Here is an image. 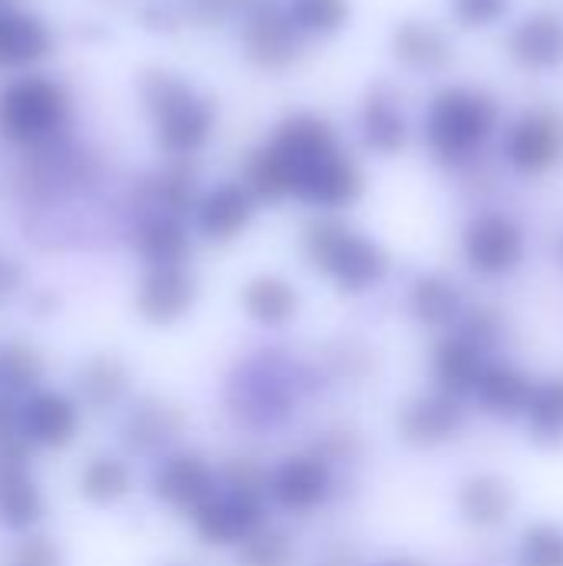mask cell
<instances>
[{"label": "cell", "mask_w": 563, "mask_h": 566, "mask_svg": "<svg viewBox=\"0 0 563 566\" xmlns=\"http://www.w3.org/2000/svg\"><path fill=\"white\" fill-rule=\"evenodd\" d=\"M76 391H80L83 405L106 411V408L119 405L123 395L129 391V371L113 355H93L76 371Z\"/></svg>", "instance_id": "23"}, {"label": "cell", "mask_w": 563, "mask_h": 566, "mask_svg": "<svg viewBox=\"0 0 563 566\" xmlns=\"http://www.w3.org/2000/svg\"><path fill=\"white\" fill-rule=\"evenodd\" d=\"M365 139L378 153H395L405 146V119L392 99H372L365 106Z\"/></svg>", "instance_id": "31"}, {"label": "cell", "mask_w": 563, "mask_h": 566, "mask_svg": "<svg viewBox=\"0 0 563 566\" xmlns=\"http://www.w3.org/2000/svg\"><path fill=\"white\" fill-rule=\"evenodd\" d=\"M236 560H239V566H295L299 564V547L285 531L265 524L236 547Z\"/></svg>", "instance_id": "29"}, {"label": "cell", "mask_w": 563, "mask_h": 566, "mask_svg": "<svg viewBox=\"0 0 563 566\" xmlns=\"http://www.w3.org/2000/svg\"><path fill=\"white\" fill-rule=\"evenodd\" d=\"M17 434V408L10 405L7 395H0V441Z\"/></svg>", "instance_id": "38"}, {"label": "cell", "mask_w": 563, "mask_h": 566, "mask_svg": "<svg viewBox=\"0 0 563 566\" xmlns=\"http://www.w3.org/2000/svg\"><path fill=\"white\" fill-rule=\"evenodd\" d=\"M528 431L538 444H561L563 441V378H551L534 385L531 401L524 408Z\"/></svg>", "instance_id": "28"}, {"label": "cell", "mask_w": 563, "mask_h": 566, "mask_svg": "<svg viewBox=\"0 0 563 566\" xmlns=\"http://www.w3.org/2000/svg\"><path fill=\"white\" fill-rule=\"evenodd\" d=\"M192 531L209 547H239L259 527L269 524V497L256 488L219 484L192 514Z\"/></svg>", "instance_id": "5"}, {"label": "cell", "mask_w": 563, "mask_h": 566, "mask_svg": "<svg viewBox=\"0 0 563 566\" xmlns=\"http://www.w3.org/2000/svg\"><path fill=\"white\" fill-rule=\"evenodd\" d=\"M149 488L163 507L189 517L219 488V471L199 451H173L156 461Z\"/></svg>", "instance_id": "9"}, {"label": "cell", "mask_w": 563, "mask_h": 566, "mask_svg": "<svg viewBox=\"0 0 563 566\" xmlns=\"http://www.w3.org/2000/svg\"><path fill=\"white\" fill-rule=\"evenodd\" d=\"M461 252L478 275L501 279L524 262V232L504 212H481L465 226Z\"/></svg>", "instance_id": "8"}, {"label": "cell", "mask_w": 563, "mask_h": 566, "mask_svg": "<svg viewBox=\"0 0 563 566\" xmlns=\"http://www.w3.org/2000/svg\"><path fill=\"white\" fill-rule=\"evenodd\" d=\"M173 566H183V564H173Z\"/></svg>", "instance_id": "41"}, {"label": "cell", "mask_w": 563, "mask_h": 566, "mask_svg": "<svg viewBox=\"0 0 563 566\" xmlns=\"http://www.w3.org/2000/svg\"><path fill=\"white\" fill-rule=\"evenodd\" d=\"M7 566H63V551L50 537L33 531V534H23L13 544Z\"/></svg>", "instance_id": "35"}, {"label": "cell", "mask_w": 563, "mask_h": 566, "mask_svg": "<svg viewBox=\"0 0 563 566\" xmlns=\"http://www.w3.org/2000/svg\"><path fill=\"white\" fill-rule=\"evenodd\" d=\"M136 252L149 262V269H156V265H186V259L192 252V242H189V232L176 219L156 216V219L139 226Z\"/></svg>", "instance_id": "26"}, {"label": "cell", "mask_w": 563, "mask_h": 566, "mask_svg": "<svg viewBox=\"0 0 563 566\" xmlns=\"http://www.w3.org/2000/svg\"><path fill=\"white\" fill-rule=\"evenodd\" d=\"M511 53L524 66L544 70L563 63V20L554 13H534L528 17L514 36H511Z\"/></svg>", "instance_id": "22"}, {"label": "cell", "mask_w": 563, "mask_h": 566, "mask_svg": "<svg viewBox=\"0 0 563 566\" xmlns=\"http://www.w3.org/2000/svg\"><path fill=\"white\" fill-rule=\"evenodd\" d=\"M395 46H398V56L415 63V66H435L448 56L445 36L425 23H405L395 36Z\"/></svg>", "instance_id": "32"}, {"label": "cell", "mask_w": 563, "mask_h": 566, "mask_svg": "<svg viewBox=\"0 0 563 566\" xmlns=\"http://www.w3.org/2000/svg\"><path fill=\"white\" fill-rule=\"evenodd\" d=\"M252 212H256V196L239 182H226L206 192V199L196 206V226L212 242H232L249 229Z\"/></svg>", "instance_id": "15"}, {"label": "cell", "mask_w": 563, "mask_h": 566, "mask_svg": "<svg viewBox=\"0 0 563 566\" xmlns=\"http://www.w3.org/2000/svg\"><path fill=\"white\" fill-rule=\"evenodd\" d=\"M458 514L478 531H494L514 514V488L501 474H471L458 488Z\"/></svg>", "instance_id": "18"}, {"label": "cell", "mask_w": 563, "mask_h": 566, "mask_svg": "<svg viewBox=\"0 0 563 566\" xmlns=\"http://www.w3.org/2000/svg\"><path fill=\"white\" fill-rule=\"evenodd\" d=\"M76 491L93 507L119 504L133 491V471H129V464L123 458L100 454V458H93V461L83 464V471L76 478Z\"/></svg>", "instance_id": "25"}, {"label": "cell", "mask_w": 563, "mask_h": 566, "mask_svg": "<svg viewBox=\"0 0 563 566\" xmlns=\"http://www.w3.org/2000/svg\"><path fill=\"white\" fill-rule=\"evenodd\" d=\"M408 312L425 328H451V325H458V318L465 312V295L448 275L428 272L411 285Z\"/></svg>", "instance_id": "21"}, {"label": "cell", "mask_w": 563, "mask_h": 566, "mask_svg": "<svg viewBox=\"0 0 563 566\" xmlns=\"http://www.w3.org/2000/svg\"><path fill=\"white\" fill-rule=\"evenodd\" d=\"M46 375L43 355L30 342H7L0 348V395H30Z\"/></svg>", "instance_id": "27"}, {"label": "cell", "mask_w": 563, "mask_h": 566, "mask_svg": "<svg viewBox=\"0 0 563 566\" xmlns=\"http://www.w3.org/2000/svg\"><path fill=\"white\" fill-rule=\"evenodd\" d=\"M372 566H428L425 560H418V557H385V560H378V564Z\"/></svg>", "instance_id": "39"}, {"label": "cell", "mask_w": 563, "mask_h": 566, "mask_svg": "<svg viewBox=\"0 0 563 566\" xmlns=\"http://www.w3.org/2000/svg\"><path fill=\"white\" fill-rule=\"evenodd\" d=\"M70 96L46 76H20L0 93V133L13 143H37L66 123Z\"/></svg>", "instance_id": "4"}, {"label": "cell", "mask_w": 563, "mask_h": 566, "mask_svg": "<svg viewBox=\"0 0 563 566\" xmlns=\"http://www.w3.org/2000/svg\"><path fill=\"white\" fill-rule=\"evenodd\" d=\"M451 3H455L458 20L468 27H484L508 10V0H451Z\"/></svg>", "instance_id": "36"}, {"label": "cell", "mask_w": 563, "mask_h": 566, "mask_svg": "<svg viewBox=\"0 0 563 566\" xmlns=\"http://www.w3.org/2000/svg\"><path fill=\"white\" fill-rule=\"evenodd\" d=\"M531 391H534V381L524 368L511 365V361H494V365H484V375L475 388L481 408L491 415V418H501V421H514V418H524V408L531 401Z\"/></svg>", "instance_id": "19"}, {"label": "cell", "mask_w": 563, "mask_h": 566, "mask_svg": "<svg viewBox=\"0 0 563 566\" xmlns=\"http://www.w3.org/2000/svg\"><path fill=\"white\" fill-rule=\"evenodd\" d=\"M46 517V497L27 461L0 464V527L10 534H33Z\"/></svg>", "instance_id": "13"}, {"label": "cell", "mask_w": 563, "mask_h": 566, "mask_svg": "<svg viewBox=\"0 0 563 566\" xmlns=\"http://www.w3.org/2000/svg\"><path fill=\"white\" fill-rule=\"evenodd\" d=\"M246 189L269 202L299 196L319 209H345L362 196V172L342 156L325 119L299 113L279 126L272 146L256 153Z\"/></svg>", "instance_id": "1"}, {"label": "cell", "mask_w": 563, "mask_h": 566, "mask_svg": "<svg viewBox=\"0 0 563 566\" xmlns=\"http://www.w3.org/2000/svg\"><path fill=\"white\" fill-rule=\"evenodd\" d=\"M146 99L156 116V133L166 149L192 153L209 139L212 109L186 83H179L173 76H153L146 86Z\"/></svg>", "instance_id": "6"}, {"label": "cell", "mask_w": 563, "mask_h": 566, "mask_svg": "<svg viewBox=\"0 0 563 566\" xmlns=\"http://www.w3.org/2000/svg\"><path fill=\"white\" fill-rule=\"evenodd\" d=\"M20 289V265L7 255H0V302L10 298Z\"/></svg>", "instance_id": "37"}, {"label": "cell", "mask_w": 563, "mask_h": 566, "mask_svg": "<svg viewBox=\"0 0 563 566\" xmlns=\"http://www.w3.org/2000/svg\"><path fill=\"white\" fill-rule=\"evenodd\" d=\"M498 123V103L478 90L451 86L435 96L428 113V139L438 159H465L471 156Z\"/></svg>", "instance_id": "3"}, {"label": "cell", "mask_w": 563, "mask_h": 566, "mask_svg": "<svg viewBox=\"0 0 563 566\" xmlns=\"http://www.w3.org/2000/svg\"><path fill=\"white\" fill-rule=\"evenodd\" d=\"M335 491V474H332V464L315 454V451H305V454H289L282 458L269 478H265V497L272 507L292 514V517H309L315 514L319 507L329 504Z\"/></svg>", "instance_id": "7"}, {"label": "cell", "mask_w": 563, "mask_h": 566, "mask_svg": "<svg viewBox=\"0 0 563 566\" xmlns=\"http://www.w3.org/2000/svg\"><path fill=\"white\" fill-rule=\"evenodd\" d=\"M484 375V352L465 342L458 332L441 338L431 352V381L441 395L451 398H468L475 395L478 381Z\"/></svg>", "instance_id": "16"}, {"label": "cell", "mask_w": 563, "mask_h": 566, "mask_svg": "<svg viewBox=\"0 0 563 566\" xmlns=\"http://www.w3.org/2000/svg\"><path fill=\"white\" fill-rule=\"evenodd\" d=\"M458 335L465 342H471L475 348L488 352L501 342L504 335V315L498 308H488V305H475V308H465L461 318H458Z\"/></svg>", "instance_id": "34"}, {"label": "cell", "mask_w": 563, "mask_h": 566, "mask_svg": "<svg viewBox=\"0 0 563 566\" xmlns=\"http://www.w3.org/2000/svg\"><path fill=\"white\" fill-rule=\"evenodd\" d=\"M17 431L30 448L60 451L80 434V401L63 391L37 388L17 408Z\"/></svg>", "instance_id": "10"}, {"label": "cell", "mask_w": 563, "mask_h": 566, "mask_svg": "<svg viewBox=\"0 0 563 566\" xmlns=\"http://www.w3.org/2000/svg\"><path fill=\"white\" fill-rule=\"evenodd\" d=\"M325 566H352L348 560H332V564H325Z\"/></svg>", "instance_id": "40"}, {"label": "cell", "mask_w": 563, "mask_h": 566, "mask_svg": "<svg viewBox=\"0 0 563 566\" xmlns=\"http://www.w3.org/2000/svg\"><path fill=\"white\" fill-rule=\"evenodd\" d=\"M183 424L186 415L176 405L163 398H143L123 424V444L133 454H159L183 434Z\"/></svg>", "instance_id": "17"}, {"label": "cell", "mask_w": 563, "mask_h": 566, "mask_svg": "<svg viewBox=\"0 0 563 566\" xmlns=\"http://www.w3.org/2000/svg\"><path fill=\"white\" fill-rule=\"evenodd\" d=\"M302 252L345 295H362L388 275L385 249L338 219H315L302 235Z\"/></svg>", "instance_id": "2"}, {"label": "cell", "mask_w": 563, "mask_h": 566, "mask_svg": "<svg viewBox=\"0 0 563 566\" xmlns=\"http://www.w3.org/2000/svg\"><path fill=\"white\" fill-rule=\"evenodd\" d=\"M514 566H563V527L557 524H531L514 551Z\"/></svg>", "instance_id": "30"}, {"label": "cell", "mask_w": 563, "mask_h": 566, "mask_svg": "<svg viewBox=\"0 0 563 566\" xmlns=\"http://www.w3.org/2000/svg\"><path fill=\"white\" fill-rule=\"evenodd\" d=\"M50 53V30L17 10H0V66H27Z\"/></svg>", "instance_id": "24"}, {"label": "cell", "mask_w": 563, "mask_h": 566, "mask_svg": "<svg viewBox=\"0 0 563 566\" xmlns=\"http://www.w3.org/2000/svg\"><path fill=\"white\" fill-rule=\"evenodd\" d=\"M242 312L262 328H285L302 305L299 289L282 275H256L239 292Z\"/></svg>", "instance_id": "20"}, {"label": "cell", "mask_w": 563, "mask_h": 566, "mask_svg": "<svg viewBox=\"0 0 563 566\" xmlns=\"http://www.w3.org/2000/svg\"><path fill=\"white\" fill-rule=\"evenodd\" d=\"M348 3L345 0H292V27L312 33H332L345 23Z\"/></svg>", "instance_id": "33"}, {"label": "cell", "mask_w": 563, "mask_h": 566, "mask_svg": "<svg viewBox=\"0 0 563 566\" xmlns=\"http://www.w3.org/2000/svg\"><path fill=\"white\" fill-rule=\"evenodd\" d=\"M465 408L458 398L451 395H441V391H431V395H418V398H408L398 411V438L408 444V448H418V451H431V448H441L448 441H455L461 431H465Z\"/></svg>", "instance_id": "12"}, {"label": "cell", "mask_w": 563, "mask_h": 566, "mask_svg": "<svg viewBox=\"0 0 563 566\" xmlns=\"http://www.w3.org/2000/svg\"><path fill=\"white\" fill-rule=\"evenodd\" d=\"M196 298H199V282L186 265H156L139 279L133 305L146 325L169 328L192 312Z\"/></svg>", "instance_id": "11"}, {"label": "cell", "mask_w": 563, "mask_h": 566, "mask_svg": "<svg viewBox=\"0 0 563 566\" xmlns=\"http://www.w3.org/2000/svg\"><path fill=\"white\" fill-rule=\"evenodd\" d=\"M508 156L528 176L548 172L563 156L561 116L557 113H528L508 139Z\"/></svg>", "instance_id": "14"}]
</instances>
